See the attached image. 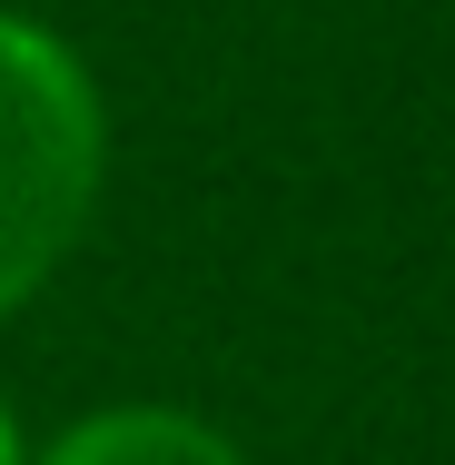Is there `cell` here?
Here are the masks:
<instances>
[{
  "instance_id": "cell-2",
  "label": "cell",
  "mask_w": 455,
  "mask_h": 465,
  "mask_svg": "<svg viewBox=\"0 0 455 465\" xmlns=\"http://www.w3.org/2000/svg\"><path fill=\"white\" fill-rule=\"evenodd\" d=\"M50 465H248L228 436H208L198 416H169V406H119V416H90L80 436H60Z\"/></svg>"
},
{
  "instance_id": "cell-1",
  "label": "cell",
  "mask_w": 455,
  "mask_h": 465,
  "mask_svg": "<svg viewBox=\"0 0 455 465\" xmlns=\"http://www.w3.org/2000/svg\"><path fill=\"white\" fill-rule=\"evenodd\" d=\"M99 198V99L80 60L0 10V317L50 278Z\"/></svg>"
},
{
  "instance_id": "cell-3",
  "label": "cell",
  "mask_w": 455,
  "mask_h": 465,
  "mask_svg": "<svg viewBox=\"0 0 455 465\" xmlns=\"http://www.w3.org/2000/svg\"><path fill=\"white\" fill-rule=\"evenodd\" d=\"M0 465H20V446H10V416H0Z\"/></svg>"
}]
</instances>
